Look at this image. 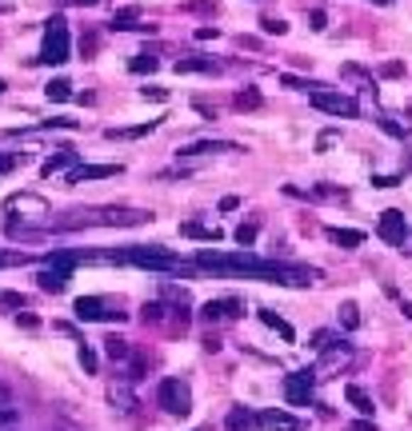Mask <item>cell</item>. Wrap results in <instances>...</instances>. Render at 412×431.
Wrapping results in <instances>:
<instances>
[{"label":"cell","mask_w":412,"mask_h":431,"mask_svg":"<svg viewBox=\"0 0 412 431\" xmlns=\"http://www.w3.org/2000/svg\"><path fill=\"white\" fill-rule=\"evenodd\" d=\"M121 260H128V264L136 268H148V272H180V255L168 252V248H160V243H136V248H124Z\"/></svg>","instance_id":"6da1fadb"},{"label":"cell","mask_w":412,"mask_h":431,"mask_svg":"<svg viewBox=\"0 0 412 431\" xmlns=\"http://www.w3.org/2000/svg\"><path fill=\"white\" fill-rule=\"evenodd\" d=\"M40 64H65L68 60V21L56 12L45 21V45H40Z\"/></svg>","instance_id":"7a4b0ae2"},{"label":"cell","mask_w":412,"mask_h":431,"mask_svg":"<svg viewBox=\"0 0 412 431\" xmlns=\"http://www.w3.org/2000/svg\"><path fill=\"white\" fill-rule=\"evenodd\" d=\"M156 403H160L168 415H189V411H192L189 384H184V379H177V376L160 379V387H156Z\"/></svg>","instance_id":"3957f363"},{"label":"cell","mask_w":412,"mask_h":431,"mask_svg":"<svg viewBox=\"0 0 412 431\" xmlns=\"http://www.w3.org/2000/svg\"><path fill=\"white\" fill-rule=\"evenodd\" d=\"M72 316L80 323H124L128 320V311H112L108 299H101V296H80L72 304Z\"/></svg>","instance_id":"277c9868"},{"label":"cell","mask_w":412,"mask_h":431,"mask_svg":"<svg viewBox=\"0 0 412 431\" xmlns=\"http://www.w3.org/2000/svg\"><path fill=\"white\" fill-rule=\"evenodd\" d=\"M308 100H312V108H321V112H328V116H345V120H357L360 116V104L352 96H345V92H333V88H316V92H308Z\"/></svg>","instance_id":"5b68a950"},{"label":"cell","mask_w":412,"mask_h":431,"mask_svg":"<svg viewBox=\"0 0 412 431\" xmlns=\"http://www.w3.org/2000/svg\"><path fill=\"white\" fill-rule=\"evenodd\" d=\"M316 367H301V372H292L284 376V399H289L292 408H308L312 396H316Z\"/></svg>","instance_id":"8992f818"},{"label":"cell","mask_w":412,"mask_h":431,"mask_svg":"<svg viewBox=\"0 0 412 431\" xmlns=\"http://www.w3.org/2000/svg\"><path fill=\"white\" fill-rule=\"evenodd\" d=\"M377 236L389 248H404V240H408V220H404V212L389 208V212H380V220H377Z\"/></svg>","instance_id":"52a82bcc"},{"label":"cell","mask_w":412,"mask_h":431,"mask_svg":"<svg viewBox=\"0 0 412 431\" xmlns=\"http://www.w3.org/2000/svg\"><path fill=\"white\" fill-rule=\"evenodd\" d=\"M236 316H245V299H236V296L208 299V304L201 308V320L204 323H224V320H236Z\"/></svg>","instance_id":"ba28073f"},{"label":"cell","mask_w":412,"mask_h":431,"mask_svg":"<svg viewBox=\"0 0 412 431\" xmlns=\"http://www.w3.org/2000/svg\"><path fill=\"white\" fill-rule=\"evenodd\" d=\"M257 423L265 431H308L304 420H296V415H289V411H280V408H265L257 415Z\"/></svg>","instance_id":"9c48e42d"},{"label":"cell","mask_w":412,"mask_h":431,"mask_svg":"<svg viewBox=\"0 0 412 431\" xmlns=\"http://www.w3.org/2000/svg\"><path fill=\"white\" fill-rule=\"evenodd\" d=\"M124 168L121 164H77L72 172L65 176V184H84V180H108V176H121Z\"/></svg>","instance_id":"30bf717a"},{"label":"cell","mask_w":412,"mask_h":431,"mask_svg":"<svg viewBox=\"0 0 412 431\" xmlns=\"http://www.w3.org/2000/svg\"><path fill=\"white\" fill-rule=\"evenodd\" d=\"M108 28H112V33H152V24H140V8H136V4L112 12Z\"/></svg>","instance_id":"8fae6325"},{"label":"cell","mask_w":412,"mask_h":431,"mask_svg":"<svg viewBox=\"0 0 412 431\" xmlns=\"http://www.w3.org/2000/svg\"><path fill=\"white\" fill-rule=\"evenodd\" d=\"M4 212H21V216H48V204L40 196H28V192H21V196H9L4 204H0Z\"/></svg>","instance_id":"7c38bea8"},{"label":"cell","mask_w":412,"mask_h":431,"mask_svg":"<svg viewBox=\"0 0 412 431\" xmlns=\"http://www.w3.org/2000/svg\"><path fill=\"white\" fill-rule=\"evenodd\" d=\"M348 360H352V343H348V340L333 343V347H324V352H321V367H316V376H321V372H333V367H340V364H348Z\"/></svg>","instance_id":"4fadbf2b"},{"label":"cell","mask_w":412,"mask_h":431,"mask_svg":"<svg viewBox=\"0 0 412 431\" xmlns=\"http://www.w3.org/2000/svg\"><path fill=\"white\" fill-rule=\"evenodd\" d=\"M77 160H80L77 148H56L45 164H40V176H56V172H65V168H77Z\"/></svg>","instance_id":"5bb4252c"},{"label":"cell","mask_w":412,"mask_h":431,"mask_svg":"<svg viewBox=\"0 0 412 431\" xmlns=\"http://www.w3.org/2000/svg\"><path fill=\"white\" fill-rule=\"evenodd\" d=\"M204 152H245V148L233 140H196L189 148H180V156H204Z\"/></svg>","instance_id":"9a60e30c"},{"label":"cell","mask_w":412,"mask_h":431,"mask_svg":"<svg viewBox=\"0 0 412 431\" xmlns=\"http://www.w3.org/2000/svg\"><path fill=\"white\" fill-rule=\"evenodd\" d=\"M68 276H72V272H60V268H40L36 284H40V292H52V296H60V292L68 287Z\"/></svg>","instance_id":"2e32d148"},{"label":"cell","mask_w":412,"mask_h":431,"mask_svg":"<svg viewBox=\"0 0 412 431\" xmlns=\"http://www.w3.org/2000/svg\"><path fill=\"white\" fill-rule=\"evenodd\" d=\"M180 236H189V240H208V243L224 240V232L216 228V224H196V220L180 224Z\"/></svg>","instance_id":"e0dca14e"},{"label":"cell","mask_w":412,"mask_h":431,"mask_svg":"<svg viewBox=\"0 0 412 431\" xmlns=\"http://www.w3.org/2000/svg\"><path fill=\"white\" fill-rule=\"evenodd\" d=\"M108 403H112V411H121V415H133L136 396L128 391V384H112V387H108Z\"/></svg>","instance_id":"ac0fdd59"},{"label":"cell","mask_w":412,"mask_h":431,"mask_svg":"<svg viewBox=\"0 0 412 431\" xmlns=\"http://www.w3.org/2000/svg\"><path fill=\"white\" fill-rule=\"evenodd\" d=\"M260 323H265V328H272V332H277L284 343H292V340H296V332H292V323H284V320H280V316H277L272 308H260Z\"/></svg>","instance_id":"d6986e66"},{"label":"cell","mask_w":412,"mask_h":431,"mask_svg":"<svg viewBox=\"0 0 412 431\" xmlns=\"http://www.w3.org/2000/svg\"><path fill=\"white\" fill-rule=\"evenodd\" d=\"M345 399H348V403H352V408L360 411V415H372V411H377L372 396H368L364 387H357V384H348V387H345Z\"/></svg>","instance_id":"ffe728a7"},{"label":"cell","mask_w":412,"mask_h":431,"mask_svg":"<svg viewBox=\"0 0 412 431\" xmlns=\"http://www.w3.org/2000/svg\"><path fill=\"white\" fill-rule=\"evenodd\" d=\"M324 236H328L336 248H360V243H364V232H357V228H328Z\"/></svg>","instance_id":"44dd1931"},{"label":"cell","mask_w":412,"mask_h":431,"mask_svg":"<svg viewBox=\"0 0 412 431\" xmlns=\"http://www.w3.org/2000/svg\"><path fill=\"white\" fill-rule=\"evenodd\" d=\"M156 132V120H145V124H136V128H108V140H140V136Z\"/></svg>","instance_id":"7402d4cb"},{"label":"cell","mask_w":412,"mask_h":431,"mask_svg":"<svg viewBox=\"0 0 412 431\" xmlns=\"http://www.w3.org/2000/svg\"><path fill=\"white\" fill-rule=\"evenodd\" d=\"M177 72H216V60L212 56H180Z\"/></svg>","instance_id":"603a6c76"},{"label":"cell","mask_w":412,"mask_h":431,"mask_svg":"<svg viewBox=\"0 0 412 431\" xmlns=\"http://www.w3.org/2000/svg\"><path fill=\"white\" fill-rule=\"evenodd\" d=\"M104 355L116 360V364H124V360H133V347H128V340H121V335H108V340H104Z\"/></svg>","instance_id":"cb8c5ba5"},{"label":"cell","mask_w":412,"mask_h":431,"mask_svg":"<svg viewBox=\"0 0 412 431\" xmlns=\"http://www.w3.org/2000/svg\"><path fill=\"white\" fill-rule=\"evenodd\" d=\"M45 96L52 100V104H65V100H72V84H68L65 76H56V80L45 84Z\"/></svg>","instance_id":"d4e9b609"},{"label":"cell","mask_w":412,"mask_h":431,"mask_svg":"<svg viewBox=\"0 0 412 431\" xmlns=\"http://www.w3.org/2000/svg\"><path fill=\"white\" fill-rule=\"evenodd\" d=\"M233 104H236L240 112H257L260 104H265V96H260L257 88H245V92H236V100H233Z\"/></svg>","instance_id":"484cf974"},{"label":"cell","mask_w":412,"mask_h":431,"mask_svg":"<svg viewBox=\"0 0 412 431\" xmlns=\"http://www.w3.org/2000/svg\"><path fill=\"white\" fill-rule=\"evenodd\" d=\"M156 68H160V60H156V56H148V52H140V56H133V60H128V72H136V76L156 72Z\"/></svg>","instance_id":"4316f807"},{"label":"cell","mask_w":412,"mask_h":431,"mask_svg":"<svg viewBox=\"0 0 412 431\" xmlns=\"http://www.w3.org/2000/svg\"><path fill=\"white\" fill-rule=\"evenodd\" d=\"M140 320H145V323H165L168 320V308L160 304V299H152V304H145V308H140Z\"/></svg>","instance_id":"83f0119b"},{"label":"cell","mask_w":412,"mask_h":431,"mask_svg":"<svg viewBox=\"0 0 412 431\" xmlns=\"http://www.w3.org/2000/svg\"><path fill=\"white\" fill-rule=\"evenodd\" d=\"M340 328H345V332H357L360 328V308L357 304H340Z\"/></svg>","instance_id":"f1b7e54d"},{"label":"cell","mask_w":412,"mask_h":431,"mask_svg":"<svg viewBox=\"0 0 412 431\" xmlns=\"http://www.w3.org/2000/svg\"><path fill=\"white\" fill-rule=\"evenodd\" d=\"M380 128H384V132L389 136H396V140H408V120H396V116H380Z\"/></svg>","instance_id":"f546056e"},{"label":"cell","mask_w":412,"mask_h":431,"mask_svg":"<svg viewBox=\"0 0 412 431\" xmlns=\"http://www.w3.org/2000/svg\"><path fill=\"white\" fill-rule=\"evenodd\" d=\"M260 33L265 36H284L289 33V24L280 21V16H260Z\"/></svg>","instance_id":"4dcf8cb0"},{"label":"cell","mask_w":412,"mask_h":431,"mask_svg":"<svg viewBox=\"0 0 412 431\" xmlns=\"http://www.w3.org/2000/svg\"><path fill=\"white\" fill-rule=\"evenodd\" d=\"M80 367H84L89 376H96V367H101V360H96V352H92L89 343H80Z\"/></svg>","instance_id":"1f68e13d"},{"label":"cell","mask_w":412,"mask_h":431,"mask_svg":"<svg viewBox=\"0 0 412 431\" xmlns=\"http://www.w3.org/2000/svg\"><path fill=\"white\" fill-rule=\"evenodd\" d=\"M248 423H252V415H248L245 408H233V411H228V431H245Z\"/></svg>","instance_id":"d6a6232c"},{"label":"cell","mask_w":412,"mask_h":431,"mask_svg":"<svg viewBox=\"0 0 412 431\" xmlns=\"http://www.w3.org/2000/svg\"><path fill=\"white\" fill-rule=\"evenodd\" d=\"M233 236H236V243H240V248H252V243H257V224H240Z\"/></svg>","instance_id":"836d02e7"},{"label":"cell","mask_w":412,"mask_h":431,"mask_svg":"<svg viewBox=\"0 0 412 431\" xmlns=\"http://www.w3.org/2000/svg\"><path fill=\"white\" fill-rule=\"evenodd\" d=\"M0 308H12V311H21V308H28V299H24L21 292H0Z\"/></svg>","instance_id":"e575fe53"},{"label":"cell","mask_w":412,"mask_h":431,"mask_svg":"<svg viewBox=\"0 0 412 431\" xmlns=\"http://www.w3.org/2000/svg\"><path fill=\"white\" fill-rule=\"evenodd\" d=\"M33 255H24V252H0V268H21V264H28Z\"/></svg>","instance_id":"d590c367"},{"label":"cell","mask_w":412,"mask_h":431,"mask_svg":"<svg viewBox=\"0 0 412 431\" xmlns=\"http://www.w3.org/2000/svg\"><path fill=\"white\" fill-rule=\"evenodd\" d=\"M333 343H340V335H336V332H316V335H312V347H316V352L333 347Z\"/></svg>","instance_id":"8d00e7d4"},{"label":"cell","mask_w":412,"mask_h":431,"mask_svg":"<svg viewBox=\"0 0 412 431\" xmlns=\"http://www.w3.org/2000/svg\"><path fill=\"white\" fill-rule=\"evenodd\" d=\"M308 24H312V33H324V28H328V12H324V8H312L308 12Z\"/></svg>","instance_id":"74e56055"},{"label":"cell","mask_w":412,"mask_h":431,"mask_svg":"<svg viewBox=\"0 0 412 431\" xmlns=\"http://www.w3.org/2000/svg\"><path fill=\"white\" fill-rule=\"evenodd\" d=\"M160 292H165V299H177V304H189V292H184V287H172V284H165V287H160Z\"/></svg>","instance_id":"f35d334b"},{"label":"cell","mask_w":412,"mask_h":431,"mask_svg":"<svg viewBox=\"0 0 412 431\" xmlns=\"http://www.w3.org/2000/svg\"><path fill=\"white\" fill-rule=\"evenodd\" d=\"M140 96H145V100H168V88H160V84H145Z\"/></svg>","instance_id":"ab89813d"},{"label":"cell","mask_w":412,"mask_h":431,"mask_svg":"<svg viewBox=\"0 0 412 431\" xmlns=\"http://www.w3.org/2000/svg\"><path fill=\"white\" fill-rule=\"evenodd\" d=\"M336 140H340V132H336V128H328V132H321V136H316V148L324 152V148H333Z\"/></svg>","instance_id":"60d3db41"},{"label":"cell","mask_w":412,"mask_h":431,"mask_svg":"<svg viewBox=\"0 0 412 431\" xmlns=\"http://www.w3.org/2000/svg\"><path fill=\"white\" fill-rule=\"evenodd\" d=\"M145 372H148V364H145V360H133V367H128V384H136V379H145Z\"/></svg>","instance_id":"b9f144b4"},{"label":"cell","mask_w":412,"mask_h":431,"mask_svg":"<svg viewBox=\"0 0 412 431\" xmlns=\"http://www.w3.org/2000/svg\"><path fill=\"white\" fill-rule=\"evenodd\" d=\"M389 296L396 299V304H401V311H404V320H412V299H404V296H396V292H392L389 287Z\"/></svg>","instance_id":"7bdbcfd3"},{"label":"cell","mask_w":412,"mask_h":431,"mask_svg":"<svg viewBox=\"0 0 412 431\" xmlns=\"http://www.w3.org/2000/svg\"><path fill=\"white\" fill-rule=\"evenodd\" d=\"M216 36H221V28H216V24H204V28H196V40H216Z\"/></svg>","instance_id":"ee69618b"},{"label":"cell","mask_w":412,"mask_h":431,"mask_svg":"<svg viewBox=\"0 0 412 431\" xmlns=\"http://www.w3.org/2000/svg\"><path fill=\"white\" fill-rule=\"evenodd\" d=\"M404 64H396V60H389V64H380V76H401Z\"/></svg>","instance_id":"f6af8a7d"},{"label":"cell","mask_w":412,"mask_h":431,"mask_svg":"<svg viewBox=\"0 0 412 431\" xmlns=\"http://www.w3.org/2000/svg\"><path fill=\"white\" fill-rule=\"evenodd\" d=\"M372 184H377V188H396L401 176H372Z\"/></svg>","instance_id":"bcb514c9"},{"label":"cell","mask_w":412,"mask_h":431,"mask_svg":"<svg viewBox=\"0 0 412 431\" xmlns=\"http://www.w3.org/2000/svg\"><path fill=\"white\" fill-rule=\"evenodd\" d=\"M16 323H21V328H36L40 320H36L33 311H16Z\"/></svg>","instance_id":"7dc6e473"},{"label":"cell","mask_w":412,"mask_h":431,"mask_svg":"<svg viewBox=\"0 0 412 431\" xmlns=\"http://www.w3.org/2000/svg\"><path fill=\"white\" fill-rule=\"evenodd\" d=\"M236 208H240V200H236V196H224L221 200V212H236Z\"/></svg>","instance_id":"c3c4849f"},{"label":"cell","mask_w":412,"mask_h":431,"mask_svg":"<svg viewBox=\"0 0 412 431\" xmlns=\"http://www.w3.org/2000/svg\"><path fill=\"white\" fill-rule=\"evenodd\" d=\"M352 431H377V427H372L368 420H360V423H352Z\"/></svg>","instance_id":"681fc988"},{"label":"cell","mask_w":412,"mask_h":431,"mask_svg":"<svg viewBox=\"0 0 412 431\" xmlns=\"http://www.w3.org/2000/svg\"><path fill=\"white\" fill-rule=\"evenodd\" d=\"M0 92H4V80H0Z\"/></svg>","instance_id":"f907efd6"},{"label":"cell","mask_w":412,"mask_h":431,"mask_svg":"<svg viewBox=\"0 0 412 431\" xmlns=\"http://www.w3.org/2000/svg\"><path fill=\"white\" fill-rule=\"evenodd\" d=\"M408 236H412V224H408Z\"/></svg>","instance_id":"816d5d0a"}]
</instances>
